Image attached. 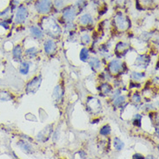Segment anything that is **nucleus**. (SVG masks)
<instances>
[{
	"label": "nucleus",
	"mask_w": 159,
	"mask_h": 159,
	"mask_svg": "<svg viewBox=\"0 0 159 159\" xmlns=\"http://www.w3.org/2000/svg\"><path fill=\"white\" fill-rule=\"evenodd\" d=\"M43 30L53 38H57L61 34V28L57 21L51 17H44L42 22Z\"/></svg>",
	"instance_id": "1"
},
{
	"label": "nucleus",
	"mask_w": 159,
	"mask_h": 159,
	"mask_svg": "<svg viewBox=\"0 0 159 159\" xmlns=\"http://www.w3.org/2000/svg\"><path fill=\"white\" fill-rule=\"evenodd\" d=\"M34 8L41 15H47L53 10L52 0H35Z\"/></svg>",
	"instance_id": "2"
},
{
	"label": "nucleus",
	"mask_w": 159,
	"mask_h": 159,
	"mask_svg": "<svg viewBox=\"0 0 159 159\" xmlns=\"http://www.w3.org/2000/svg\"><path fill=\"white\" fill-rule=\"evenodd\" d=\"M62 19L65 23H71L73 22L78 15V11L74 4L66 5L62 11Z\"/></svg>",
	"instance_id": "3"
},
{
	"label": "nucleus",
	"mask_w": 159,
	"mask_h": 159,
	"mask_svg": "<svg viewBox=\"0 0 159 159\" xmlns=\"http://www.w3.org/2000/svg\"><path fill=\"white\" fill-rule=\"evenodd\" d=\"M15 11H16L15 15H14L15 23L18 25H22L25 23L29 17V10L25 4H19Z\"/></svg>",
	"instance_id": "4"
},
{
	"label": "nucleus",
	"mask_w": 159,
	"mask_h": 159,
	"mask_svg": "<svg viewBox=\"0 0 159 159\" xmlns=\"http://www.w3.org/2000/svg\"><path fill=\"white\" fill-rule=\"evenodd\" d=\"M114 24L118 30L125 31L129 28V19L122 11H118L114 17Z\"/></svg>",
	"instance_id": "5"
},
{
	"label": "nucleus",
	"mask_w": 159,
	"mask_h": 159,
	"mask_svg": "<svg viewBox=\"0 0 159 159\" xmlns=\"http://www.w3.org/2000/svg\"><path fill=\"white\" fill-rule=\"evenodd\" d=\"M123 62L119 59H113L111 60L109 65H108V68L111 74H117L123 70Z\"/></svg>",
	"instance_id": "6"
},
{
	"label": "nucleus",
	"mask_w": 159,
	"mask_h": 159,
	"mask_svg": "<svg viewBox=\"0 0 159 159\" xmlns=\"http://www.w3.org/2000/svg\"><path fill=\"white\" fill-rule=\"evenodd\" d=\"M94 22L93 16L90 12H84L78 17V23L83 26L91 25Z\"/></svg>",
	"instance_id": "7"
},
{
	"label": "nucleus",
	"mask_w": 159,
	"mask_h": 159,
	"mask_svg": "<svg viewBox=\"0 0 159 159\" xmlns=\"http://www.w3.org/2000/svg\"><path fill=\"white\" fill-rule=\"evenodd\" d=\"M41 84V78L36 77L28 84L27 85V92L28 93H35L39 89V86Z\"/></svg>",
	"instance_id": "8"
},
{
	"label": "nucleus",
	"mask_w": 159,
	"mask_h": 159,
	"mask_svg": "<svg viewBox=\"0 0 159 159\" xmlns=\"http://www.w3.org/2000/svg\"><path fill=\"white\" fill-rule=\"evenodd\" d=\"M43 48H44V52L46 54H52L56 52L57 44L54 40L52 39H47L44 43H43Z\"/></svg>",
	"instance_id": "9"
},
{
	"label": "nucleus",
	"mask_w": 159,
	"mask_h": 159,
	"mask_svg": "<svg viewBox=\"0 0 159 159\" xmlns=\"http://www.w3.org/2000/svg\"><path fill=\"white\" fill-rule=\"evenodd\" d=\"M30 35L34 38L35 39H41L43 38V30L38 26L32 25L30 28Z\"/></svg>",
	"instance_id": "10"
},
{
	"label": "nucleus",
	"mask_w": 159,
	"mask_h": 159,
	"mask_svg": "<svg viewBox=\"0 0 159 159\" xmlns=\"http://www.w3.org/2000/svg\"><path fill=\"white\" fill-rule=\"evenodd\" d=\"M62 96H63V89H62L60 84H57L53 90L52 98L55 102H59L62 98Z\"/></svg>",
	"instance_id": "11"
},
{
	"label": "nucleus",
	"mask_w": 159,
	"mask_h": 159,
	"mask_svg": "<svg viewBox=\"0 0 159 159\" xmlns=\"http://www.w3.org/2000/svg\"><path fill=\"white\" fill-rule=\"evenodd\" d=\"M156 4V0H137L138 8H150Z\"/></svg>",
	"instance_id": "12"
},
{
	"label": "nucleus",
	"mask_w": 159,
	"mask_h": 159,
	"mask_svg": "<svg viewBox=\"0 0 159 159\" xmlns=\"http://www.w3.org/2000/svg\"><path fill=\"white\" fill-rule=\"evenodd\" d=\"M74 5L78 10V13H80L83 12L84 11H85V9L89 5V2H88V0H77Z\"/></svg>",
	"instance_id": "13"
},
{
	"label": "nucleus",
	"mask_w": 159,
	"mask_h": 159,
	"mask_svg": "<svg viewBox=\"0 0 159 159\" xmlns=\"http://www.w3.org/2000/svg\"><path fill=\"white\" fill-rule=\"evenodd\" d=\"M18 147L20 148V150L24 152H25L27 154H30L32 152V146L30 145L29 143L25 142V141H20L17 143Z\"/></svg>",
	"instance_id": "14"
},
{
	"label": "nucleus",
	"mask_w": 159,
	"mask_h": 159,
	"mask_svg": "<svg viewBox=\"0 0 159 159\" xmlns=\"http://www.w3.org/2000/svg\"><path fill=\"white\" fill-rule=\"evenodd\" d=\"M49 128H50V125H49V126H47L46 128H44V129H43L42 131H40V132L38 134V136H37L38 140H40V141H44V140H46V139H47L48 138L46 137V136H45V135L50 136L52 131V129H49Z\"/></svg>",
	"instance_id": "15"
},
{
	"label": "nucleus",
	"mask_w": 159,
	"mask_h": 159,
	"mask_svg": "<svg viewBox=\"0 0 159 159\" xmlns=\"http://www.w3.org/2000/svg\"><path fill=\"white\" fill-rule=\"evenodd\" d=\"M52 5H53V9H55L57 11H61L67 5V4H66V0H53Z\"/></svg>",
	"instance_id": "16"
},
{
	"label": "nucleus",
	"mask_w": 159,
	"mask_h": 159,
	"mask_svg": "<svg viewBox=\"0 0 159 159\" xmlns=\"http://www.w3.org/2000/svg\"><path fill=\"white\" fill-rule=\"evenodd\" d=\"M149 62H150V59L145 55L139 56L137 58V65H138V67H143H143H146L148 64H149Z\"/></svg>",
	"instance_id": "17"
},
{
	"label": "nucleus",
	"mask_w": 159,
	"mask_h": 159,
	"mask_svg": "<svg viewBox=\"0 0 159 159\" xmlns=\"http://www.w3.org/2000/svg\"><path fill=\"white\" fill-rule=\"evenodd\" d=\"M113 146L114 149L117 151H121L125 148V143L121 140L120 138H115L113 139Z\"/></svg>",
	"instance_id": "18"
},
{
	"label": "nucleus",
	"mask_w": 159,
	"mask_h": 159,
	"mask_svg": "<svg viewBox=\"0 0 159 159\" xmlns=\"http://www.w3.org/2000/svg\"><path fill=\"white\" fill-rule=\"evenodd\" d=\"M89 57H90V53H89V50L87 48H83L80 53H79V58L80 60L83 62H87L89 60Z\"/></svg>",
	"instance_id": "19"
},
{
	"label": "nucleus",
	"mask_w": 159,
	"mask_h": 159,
	"mask_svg": "<svg viewBox=\"0 0 159 159\" xmlns=\"http://www.w3.org/2000/svg\"><path fill=\"white\" fill-rule=\"evenodd\" d=\"M89 64L94 70H98L101 67V61L98 57H91L89 61Z\"/></svg>",
	"instance_id": "20"
},
{
	"label": "nucleus",
	"mask_w": 159,
	"mask_h": 159,
	"mask_svg": "<svg viewBox=\"0 0 159 159\" xmlns=\"http://www.w3.org/2000/svg\"><path fill=\"white\" fill-rule=\"evenodd\" d=\"M125 101H126V98H125V96L119 95L118 97H116V98L114 99L113 104H114V106H116V107H121V106L125 103Z\"/></svg>",
	"instance_id": "21"
},
{
	"label": "nucleus",
	"mask_w": 159,
	"mask_h": 159,
	"mask_svg": "<svg viewBox=\"0 0 159 159\" xmlns=\"http://www.w3.org/2000/svg\"><path fill=\"white\" fill-rule=\"evenodd\" d=\"M29 70H30V63L23 62L20 65V68H19L20 73L23 74V75H27L29 73Z\"/></svg>",
	"instance_id": "22"
},
{
	"label": "nucleus",
	"mask_w": 159,
	"mask_h": 159,
	"mask_svg": "<svg viewBox=\"0 0 159 159\" xmlns=\"http://www.w3.org/2000/svg\"><path fill=\"white\" fill-rule=\"evenodd\" d=\"M22 55H23V51L20 45H17L13 50V57L16 60H20Z\"/></svg>",
	"instance_id": "23"
},
{
	"label": "nucleus",
	"mask_w": 159,
	"mask_h": 159,
	"mask_svg": "<svg viewBox=\"0 0 159 159\" xmlns=\"http://www.w3.org/2000/svg\"><path fill=\"white\" fill-rule=\"evenodd\" d=\"M38 52H39V51H38V49L36 47H30L29 48V49H27L26 50V52H25V55L29 58H34L35 57L37 56V54H38Z\"/></svg>",
	"instance_id": "24"
},
{
	"label": "nucleus",
	"mask_w": 159,
	"mask_h": 159,
	"mask_svg": "<svg viewBox=\"0 0 159 159\" xmlns=\"http://www.w3.org/2000/svg\"><path fill=\"white\" fill-rule=\"evenodd\" d=\"M111 132V126H110L109 125H103V127L100 129V131H99L100 135L104 136V137H106V136H108V135H110Z\"/></svg>",
	"instance_id": "25"
},
{
	"label": "nucleus",
	"mask_w": 159,
	"mask_h": 159,
	"mask_svg": "<svg viewBox=\"0 0 159 159\" xmlns=\"http://www.w3.org/2000/svg\"><path fill=\"white\" fill-rule=\"evenodd\" d=\"M111 86L110 85V84H103L101 85V91H102L103 94L110 95L111 93Z\"/></svg>",
	"instance_id": "26"
},
{
	"label": "nucleus",
	"mask_w": 159,
	"mask_h": 159,
	"mask_svg": "<svg viewBox=\"0 0 159 159\" xmlns=\"http://www.w3.org/2000/svg\"><path fill=\"white\" fill-rule=\"evenodd\" d=\"M144 76H145V74L143 72H133L131 74V78H133V80H135V81L141 80L143 78H144Z\"/></svg>",
	"instance_id": "27"
},
{
	"label": "nucleus",
	"mask_w": 159,
	"mask_h": 159,
	"mask_svg": "<svg viewBox=\"0 0 159 159\" xmlns=\"http://www.w3.org/2000/svg\"><path fill=\"white\" fill-rule=\"evenodd\" d=\"M113 4L118 8H124L126 4V0H111Z\"/></svg>",
	"instance_id": "28"
},
{
	"label": "nucleus",
	"mask_w": 159,
	"mask_h": 159,
	"mask_svg": "<svg viewBox=\"0 0 159 159\" xmlns=\"http://www.w3.org/2000/svg\"><path fill=\"white\" fill-rule=\"evenodd\" d=\"M81 42L84 45H87L90 43V37L89 34H84L81 37Z\"/></svg>",
	"instance_id": "29"
},
{
	"label": "nucleus",
	"mask_w": 159,
	"mask_h": 159,
	"mask_svg": "<svg viewBox=\"0 0 159 159\" xmlns=\"http://www.w3.org/2000/svg\"><path fill=\"white\" fill-rule=\"evenodd\" d=\"M11 99V96L9 93L5 92V91H1L0 92V101L3 102V101H8Z\"/></svg>",
	"instance_id": "30"
},
{
	"label": "nucleus",
	"mask_w": 159,
	"mask_h": 159,
	"mask_svg": "<svg viewBox=\"0 0 159 159\" xmlns=\"http://www.w3.org/2000/svg\"><path fill=\"white\" fill-rule=\"evenodd\" d=\"M141 121H142V116L140 114H136L134 116L133 123L136 126H141Z\"/></svg>",
	"instance_id": "31"
},
{
	"label": "nucleus",
	"mask_w": 159,
	"mask_h": 159,
	"mask_svg": "<svg viewBox=\"0 0 159 159\" xmlns=\"http://www.w3.org/2000/svg\"><path fill=\"white\" fill-rule=\"evenodd\" d=\"M127 47H128V44H127L126 43H117V45H116V50L117 51V52H124Z\"/></svg>",
	"instance_id": "32"
},
{
	"label": "nucleus",
	"mask_w": 159,
	"mask_h": 159,
	"mask_svg": "<svg viewBox=\"0 0 159 159\" xmlns=\"http://www.w3.org/2000/svg\"><path fill=\"white\" fill-rule=\"evenodd\" d=\"M131 100L133 101L134 103H138L141 102V96L138 94V93H134L133 96H132V98Z\"/></svg>",
	"instance_id": "33"
},
{
	"label": "nucleus",
	"mask_w": 159,
	"mask_h": 159,
	"mask_svg": "<svg viewBox=\"0 0 159 159\" xmlns=\"http://www.w3.org/2000/svg\"><path fill=\"white\" fill-rule=\"evenodd\" d=\"M132 157H133V158H137V159H142L143 158V156L142 154L137 153V154H134Z\"/></svg>",
	"instance_id": "34"
},
{
	"label": "nucleus",
	"mask_w": 159,
	"mask_h": 159,
	"mask_svg": "<svg viewBox=\"0 0 159 159\" xmlns=\"http://www.w3.org/2000/svg\"><path fill=\"white\" fill-rule=\"evenodd\" d=\"M26 2H32V1H34V0H25Z\"/></svg>",
	"instance_id": "35"
}]
</instances>
